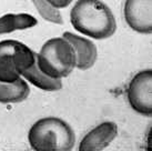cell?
Segmentation results:
<instances>
[{"instance_id":"cell-1","label":"cell","mask_w":152,"mask_h":151,"mask_svg":"<svg viewBox=\"0 0 152 151\" xmlns=\"http://www.w3.org/2000/svg\"><path fill=\"white\" fill-rule=\"evenodd\" d=\"M72 27L86 37L104 40L117 30V20L109 6L101 0H77L70 10Z\"/></svg>"},{"instance_id":"cell-2","label":"cell","mask_w":152,"mask_h":151,"mask_svg":"<svg viewBox=\"0 0 152 151\" xmlns=\"http://www.w3.org/2000/svg\"><path fill=\"white\" fill-rule=\"evenodd\" d=\"M28 142L36 151H70L76 144V133L64 119L45 117L30 127Z\"/></svg>"},{"instance_id":"cell-3","label":"cell","mask_w":152,"mask_h":151,"mask_svg":"<svg viewBox=\"0 0 152 151\" xmlns=\"http://www.w3.org/2000/svg\"><path fill=\"white\" fill-rule=\"evenodd\" d=\"M36 62L47 76L62 79L76 68V55L66 38L55 37L47 40L40 51L36 54Z\"/></svg>"},{"instance_id":"cell-4","label":"cell","mask_w":152,"mask_h":151,"mask_svg":"<svg viewBox=\"0 0 152 151\" xmlns=\"http://www.w3.org/2000/svg\"><path fill=\"white\" fill-rule=\"evenodd\" d=\"M36 62V52L23 42L7 39L0 41V81L11 84Z\"/></svg>"},{"instance_id":"cell-5","label":"cell","mask_w":152,"mask_h":151,"mask_svg":"<svg viewBox=\"0 0 152 151\" xmlns=\"http://www.w3.org/2000/svg\"><path fill=\"white\" fill-rule=\"evenodd\" d=\"M127 99L131 109L143 117L152 116V70L137 72L128 84Z\"/></svg>"},{"instance_id":"cell-6","label":"cell","mask_w":152,"mask_h":151,"mask_svg":"<svg viewBox=\"0 0 152 151\" xmlns=\"http://www.w3.org/2000/svg\"><path fill=\"white\" fill-rule=\"evenodd\" d=\"M123 17L131 29L141 34L152 32V0H126Z\"/></svg>"},{"instance_id":"cell-7","label":"cell","mask_w":152,"mask_h":151,"mask_svg":"<svg viewBox=\"0 0 152 151\" xmlns=\"http://www.w3.org/2000/svg\"><path fill=\"white\" fill-rule=\"evenodd\" d=\"M118 136V126L113 121L99 123L82 137L78 150L100 151L109 147Z\"/></svg>"},{"instance_id":"cell-8","label":"cell","mask_w":152,"mask_h":151,"mask_svg":"<svg viewBox=\"0 0 152 151\" xmlns=\"http://www.w3.org/2000/svg\"><path fill=\"white\" fill-rule=\"evenodd\" d=\"M62 37L66 38L73 48L76 55V68L79 70H88L94 66L98 58V49L93 41L70 31H64Z\"/></svg>"},{"instance_id":"cell-9","label":"cell","mask_w":152,"mask_h":151,"mask_svg":"<svg viewBox=\"0 0 152 151\" xmlns=\"http://www.w3.org/2000/svg\"><path fill=\"white\" fill-rule=\"evenodd\" d=\"M29 93V84L22 77L11 84L0 81V103H19L25 101Z\"/></svg>"},{"instance_id":"cell-10","label":"cell","mask_w":152,"mask_h":151,"mask_svg":"<svg viewBox=\"0 0 152 151\" xmlns=\"http://www.w3.org/2000/svg\"><path fill=\"white\" fill-rule=\"evenodd\" d=\"M22 78L27 82L34 84V87L41 89L43 91L55 92V91L61 90V88H62L61 79H55V78H51L49 76H47L46 73H43L39 69L37 62H34L28 70H26L22 73Z\"/></svg>"},{"instance_id":"cell-11","label":"cell","mask_w":152,"mask_h":151,"mask_svg":"<svg viewBox=\"0 0 152 151\" xmlns=\"http://www.w3.org/2000/svg\"><path fill=\"white\" fill-rule=\"evenodd\" d=\"M37 23L38 20L29 13H6L0 17V34L30 29Z\"/></svg>"},{"instance_id":"cell-12","label":"cell","mask_w":152,"mask_h":151,"mask_svg":"<svg viewBox=\"0 0 152 151\" xmlns=\"http://www.w3.org/2000/svg\"><path fill=\"white\" fill-rule=\"evenodd\" d=\"M31 2L36 7L38 13L48 22L56 23V25H62L64 18L58 9H55L47 2L46 0H31Z\"/></svg>"},{"instance_id":"cell-13","label":"cell","mask_w":152,"mask_h":151,"mask_svg":"<svg viewBox=\"0 0 152 151\" xmlns=\"http://www.w3.org/2000/svg\"><path fill=\"white\" fill-rule=\"evenodd\" d=\"M46 1L50 4L51 7H53L55 9L59 10V9L67 8L73 0H46Z\"/></svg>"}]
</instances>
